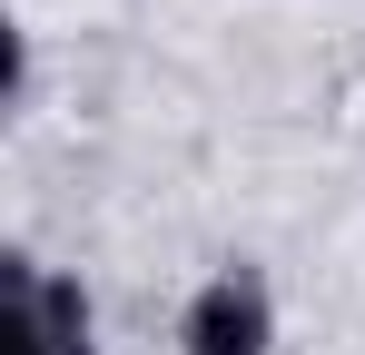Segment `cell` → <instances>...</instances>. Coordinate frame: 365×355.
<instances>
[{"label":"cell","mask_w":365,"mask_h":355,"mask_svg":"<svg viewBox=\"0 0 365 355\" xmlns=\"http://www.w3.org/2000/svg\"><path fill=\"white\" fill-rule=\"evenodd\" d=\"M0 346L10 355H99V306L69 267H40L30 247L0 257Z\"/></svg>","instance_id":"6da1fadb"},{"label":"cell","mask_w":365,"mask_h":355,"mask_svg":"<svg viewBox=\"0 0 365 355\" xmlns=\"http://www.w3.org/2000/svg\"><path fill=\"white\" fill-rule=\"evenodd\" d=\"M178 355H277V287H267V267H207L178 306Z\"/></svg>","instance_id":"7a4b0ae2"}]
</instances>
